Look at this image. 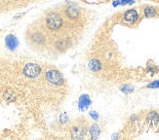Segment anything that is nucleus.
Returning <instances> with one entry per match:
<instances>
[{
  "mask_svg": "<svg viewBox=\"0 0 159 140\" xmlns=\"http://www.w3.org/2000/svg\"><path fill=\"white\" fill-rule=\"evenodd\" d=\"M86 134V129L82 127H73L71 128V137L73 139H81Z\"/></svg>",
  "mask_w": 159,
  "mask_h": 140,
  "instance_id": "nucleus-7",
  "label": "nucleus"
},
{
  "mask_svg": "<svg viewBox=\"0 0 159 140\" xmlns=\"http://www.w3.org/2000/svg\"><path fill=\"white\" fill-rule=\"evenodd\" d=\"M65 13H66V17L69 18V19H72V20H75L80 16V11H79L78 7L75 5H72V4L66 6Z\"/></svg>",
  "mask_w": 159,
  "mask_h": 140,
  "instance_id": "nucleus-5",
  "label": "nucleus"
},
{
  "mask_svg": "<svg viewBox=\"0 0 159 140\" xmlns=\"http://www.w3.org/2000/svg\"><path fill=\"white\" fill-rule=\"evenodd\" d=\"M147 120L154 124V122H156L159 120V115L155 111H151L147 115Z\"/></svg>",
  "mask_w": 159,
  "mask_h": 140,
  "instance_id": "nucleus-12",
  "label": "nucleus"
},
{
  "mask_svg": "<svg viewBox=\"0 0 159 140\" xmlns=\"http://www.w3.org/2000/svg\"><path fill=\"white\" fill-rule=\"evenodd\" d=\"M89 133L92 139H97L101 133V128L99 127L98 124H93L91 125V128L89 129Z\"/></svg>",
  "mask_w": 159,
  "mask_h": 140,
  "instance_id": "nucleus-10",
  "label": "nucleus"
},
{
  "mask_svg": "<svg viewBox=\"0 0 159 140\" xmlns=\"http://www.w3.org/2000/svg\"><path fill=\"white\" fill-rule=\"evenodd\" d=\"M13 1H19V0H13Z\"/></svg>",
  "mask_w": 159,
  "mask_h": 140,
  "instance_id": "nucleus-19",
  "label": "nucleus"
},
{
  "mask_svg": "<svg viewBox=\"0 0 159 140\" xmlns=\"http://www.w3.org/2000/svg\"><path fill=\"white\" fill-rule=\"evenodd\" d=\"M89 114H90V116L94 119V120H97V119L99 118V114L97 113V112H95V111H91Z\"/></svg>",
  "mask_w": 159,
  "mask_h": 140,
  "instance_id": "nucleus-17",
  "label": "nucleus"
},
{
  "mask_svg": "<svg viewBox=\"0 0 159 140\" xmlns=\"http://www.w3.org/2000/svg\"><path fill=\"white\" fill-rule=\"evenodd\" d=\"M119 2L121 5H126V4H132V3H134V0H121Z\"/></svg>",
  "mask_w": 159,
  "mask_h": 140,
  "instance_id": "nucleus-16",
  "label": "nucleus"
},
{
  "mask_svg": "<svg viewBox=\"0 0 159 140\" xmlns=\"http://www.w3.org/2000/svg\"><path fill=\"white\" fill-rule=\"evenodd\" d=\"M63 19L57 12H52L46 17V26L50 30L57 31L63 26Z\"/></svg>",
  "mask_w": 159,
  "mask_h": 140,
  "instance_id": "nucleus-1",
  "label": "nucleus"
},
{
  "mask_svg": "<svg viewBox=\"0 0 159 140\" xmlns=\"http://www.w3.org/2000/svg\"><path fill=\"white\" fill-rule=\"evenodd\" d=\"M33 41L36 42V43H43L44 37L42 36V34L36 33V34H34V36H33Z\"/></svg>",
  "mask_w": 159,
  "mask_h": 140,
  "instance_id": "nucleus-13",
  "label": "nucleus"
},
{
  "mask_svg": "<svg viewBox=\"0 0 159 140\" xmlns=\"http://www.w3.org/2000/svg\"><path fill=\"white\" fill-rule=\"evenodd\" d=\"M42 69L37 63H33V62H29L24 65L23 68V73L24 75L27 77L29 79H35L40 75Z\"/></svg>",
  "mask_w": 159,
  "mask_h": 140,
  "instance_id": "nucleus-3",
  "label": "nucleus"
},
{
  "mask_svg": "<svg viewBox=\"0 0 159 140\" xmlns=\"http://www.w3.org/2000/svg\"><path fill=\"white\" fill-rule=\"evenodd\" d=\"M90 104H91V99L87 94H83V96H80L79 102H78V107L80 110H82V111L86 110L87 108L90 106Z\"/></svg>",
  "mask_w": 159,
  "mask_h": 140,
  "instance_id": "nucleus-8",
  "label": "nucleus"
},
{
  "mask_svg": "<svg viewBox=\"0 0 159 140\" xmlns=\"http://www.w3.org/2000/svg\"><path fill=\"white\" fill-rule=\"evenodd\" d=\"M88 67L92 72H99L102 69V62L97 58H93L88 62Z\"/></svg>",
  "mask_w": 159,
  "mask_h": 140,
  "instance_id": "nucleus-9",
  "label": "nucleus"
},
{
  "mask_svg": "<svg viewBox=\"0 0 159 140\" xmlns=\"http://www.w3.org/2000/svg\"><path fill=\"white\" fill-rule=\"evenodd\" d=\"M140 18V14L136 9H128L123 14V20L124 23L131 24L135 23Z\"/></svg>",
  "mask_w": 159,
  "mask_h": 140,
  "instance_id": "nucleus-4",
  "label": "nucleus"
},
{
  "mask_svg": "<svg viewBox=\"0 0 159 140\" xmlns=\"http://www.w3.org/2000/svg\"><path fill=\"white\" fill-rule=\"evenodd\" d=\"M59 46H61V47H60V48H66V41L65 40H59L58 42H57V43H56V47H59ZM59 48V49H60Z\"/></svg>",
  "mask_w": 159,
  "mask_h": 140,
  "instance_id": "nucleus-15",
  "label": "nucleus"
},
{
  "mask_svg": "<svg viewBox=\"0 0 159 140\" xmlns=\"http://www.w3.org/2000/svg\"><path fill=\"white\" fill-rule=\"evenodd\" d=\"M5 44H6V46L9 50L15 51L18 47V45H19V41H18L17 37L15 36V35L9 34V35H7L6 38H5Z\"/></svg>",
  "mask_w": 159,
  "mask_h": 140,
  "instance_id": "nucleus-6",
  "label": "nucleus"
},
{
  "mask_svg": "<svg viewBox=\"0 0 159 140\" xmlns=\"http://www.w3.org/2000/svg\"><path fill=\"white\" fill-rule=\"evenodd\" d=\"M60 119H61L63 122H66V120H68V117H66V114H63L62 116L60 117Z\"/></svg>",
  "mask_w": 159,
  "mask_h": 140,
  "instance_id": "nucleus-18",
  "label": "nucleus"
},
{
  "mask_svg": "<svg viewBox=\"0 0 159 140\" xmlns=\"http://www.w3.org/2000/svg\"><path fill=\"white\" fill-rule=\"evenodd\" d=\"M156 15H157V11L153 7H146V8L144 9V16L147 18V19L156 17Z\"/></svg>",
  "mask_w": 159,
  "mask_h": 140,
  "instance_id": "nucleus-11",
  "label": "nucleus"
},
{
  "mask_svg": "<svg viewBox=\"0 0 159 140\" xmlns=\"http://www.w3.org/2000/svg\"><path fill=\"white\" fill-rule=\"evenodd\" d=\"M46 80L54 86H61L65 82L63 76L57 69H49L46 71Z\"/></svg>",
  "mask_w": 159,
  "mask_h": 140,
  "instance_id": "nucleus-2",
  "label": "nucleus"
},
{
  "mask_svg": "<svg viewBox=\"0 0 159 140\" xmlns=\"http://www.w3.org/2000/svg\"><path fill=\"white\" fill-rule=\"evenodd\" d=\"M146 88H148V89H156V88H159V80L148 84V85L146 86Z\"/></svg>",
  "mask_w": 159,
  "mask_h": 140,
  "instance_id": "nucleus-14",
  "label": "nucleus"
}]
</instances>
